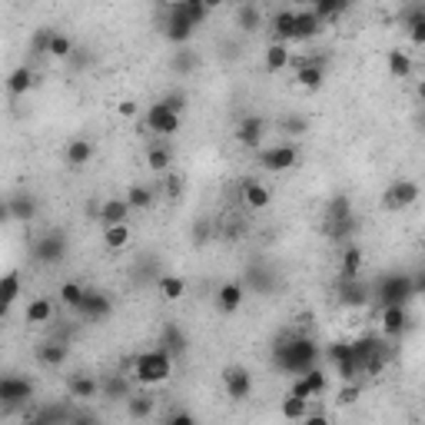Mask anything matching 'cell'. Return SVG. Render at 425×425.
<instances>
[{
	"mask_svg": "<svg viewBox=\"0 0 425 425\" xmlns=\"http://www.w3.org/2000/svg\"><path fill=\"white\" fill-rule=\"evenodd\" d=\"M316 359H319V346L306 336L280 339V342L272 346V366L280 369V372H290V376L292 372L302 376V372L316 369Z\"/></svg>",
	"mask_w": 425,
	"mask_h": 425,
	"instance_id": "1",
	"label": "cell"
},
{
	"mask_svg": "<svg viewBox=\"0 0 425 425\" xmlns=\"http://www.w3.org/2000/svg\"><path fill=\"white\" fill-rule=\"evenodd\" d=\"M130 369H133V379L140 386H163L166 379L173 376V359L156 346V349H146V352H136L130 359Z\"/></svg>",
	"mask_w": 425,
	"mask_h": 425,
	"instance_id": "2",
	"label": "cell"
},
{
	"mask_svg": "<svg viewBox=\"0 0 425 425\" xmlns=\"http://www.w3.org/2000/svg\"><path fill=\"white\" fill-rule=\"evenodd\" d=\"M416 282H412V276H406V272H396V276H386V280L376 286V299L382 302V306H406L416 299Z\"/></svg>",
	"mask_w": 425,
	"mask_h": 425,
	"instance_id": "3",
	"label": "cell"
},
{
	"mask_svg": "<svg viewBox=\"0 0 425 425\" xmlns=\"http://www.w3.org/2000/svg\"><path fill=\"white\" fill-rule=\"evenodd\" d=\"M352 359H356L359 372H366V376H379L389 362V352L386 346L379 342V339H359L352 342Z\"/></svg>",
	"mask_w": 425,
	"mask_h": 425,
	"instance_id": "4",
	"label": "cell"
},
{
	"mask_svg": "<svg viewBox=\"0 0 425 425\" xmlns=\"http://www.w3.org/2000/svg\"><path fill=\"white\" fill-rule=\"evenodd\" d=\"M63 256H67V236L60 230L47 232L34 242V260L43 262V266H57V262H63Z\"/></svg>",
	"mask_w": 425,
	"mask_h": 425,
	"instance_id": "5",
	"label": "cell"
},
{
	"mask_svg": "<svg viewBox=\"0 0 425 425\" xmlns=\"http://www.w3.org/2000/svg\"><path fill=\"white\" fill-rule=\"evenodd\" d=\"M34 399V382L24 376H0V406L17 409Z\"/></svg>",
	"mask_w": 425,
	"mask_h": 425,
	"instance_id": "6",
	"label": "cell"
},
{
	"mask_svg": "<svg viewBox=\"0 0 425 425\" xmlns=\"http://www.w3.org/2000/svg\"><path fill=\"white\" fill-rule=\"evenodd\" d=\"M299 163V150L292 143H282V146H270L260 153V166L266 173H282V170H292Z\"/></svg>",
	"mask_w": 425,
	"mask_h": 425,
	"instance_id": "7",
	"label": "cell"
},
{
	"mask_svg": "<svg viewBox=\"0 0 425 425\" xmlns=\"http://www.w3.org/2000/svg\"><path fill=\"white\" fill-rule=\"evenodd\" d=\"M110 296L106 292H100V290H83V299L77 302V316L83 319V322H103L106 316H110Z\"/></svg>",
	"mask_w": 425,
	"mask_h": 425,
	"instance_id": "8",
	"label": "cell"
},
{
	"mask_svg": "<svg viewBox=\"0 0 425 425\" xmlns=\"http://www.w3.org/2000/svg\"><path fill=\"white\" fill-rule=\"evenodd\" d=\"M222 389H226V396L232 402H242V399H250L252 392V372L242 366H230L222 372Z\"/></svg>",
	"mask_w": 425,
	"mask_h": 425,
	"instance_id": "9",
	"label": "cell"
},
{
	"mask_svg": "<svg viewBox=\"0 0 425 425\" xmlns=\"http://www.w3.org/2000/svg\"><path fill=\"white\" fill-rule=\"evenodd\" d=\"M143 126L150 130V133H160V136H173L176 130H180V116L176 113H170L160 100H156L150 110H146V120H143Z\"/></svg>",
	"mask_w": 425,
	"mask_h": 425,
	"instance_id": "10",
	"label": "cell"
},
{
	"mask_svg": "<svg viewBox=\"0 0 425 425\" xmlns=\"http://www.w3.org/2000/svg\"><path fill=\"white\" fill-rule=\"evenodd\" d=\"M193 24L186 17H180V14H173V10L166 7V24H163V37L170 40V43H176V47H190V37H193Z\"/></svg>",
	"mask_w": 425,
	"mask_h": 425,
	"instance_id": "11",
	"label": "cell"
},
{
	"mask_svg": "<svg viewBox=\"0 0 425 425\" xmlns=\"http://www.w3.org/2000/svg\"><path fill=\"white\" fill-rule=\"evenodd\" d=\"M419 200V183L416 180H396L386 193V206L389 210H409V206Z\"/></svg>",
	"mask_w": 425,
	"mask_h": 425,
	"instance_id": "12",
	"label": "cell"
},
{
	"mask_svg": "<svg viewBox=\"0 0 425 425\" xmlns=\"http://www.w3.org/2000/svg\"><path fill=\"white\" fill-rule=\"evenodd\" d=\"M262 136H266V120L262 116H242L240 126H236V140H240L242 146H250V150H256V146L262 143Z\"/></svg>",
	"mask_w": 425,
	"mask_h": 425,
	"instance_id": "13",
	"label": "cell"
},
{
	"mask_svg": "<svg viewBox=\"0 0 425 425\" xmlns=\"http://www.w3.org/2000/svg\"><path fill=\"white\" fill-rule=\"evenodd\" d=\"M130 206H126V200L123 196H110V200H103V203H100V222H103V230L106 226H123L126 220H130Z\"/></svg>",
	"mask_w": 425,
	"mask_h": 425,
	"instance_id": "14",
	"label": "cell"
},
{
	"mask_svg": "<svg viewBox=\"0 0 425 425\" xmlns=\"http://www.w3.org/2000/svg\"><path fill=\"white\" fill-rule=\"evenodd\" d=\"M409 329V309L406 306H382V332L389 339H402Z\"/></svg>",
	"mask_w": 425,
	"mask_h": 425,
	"instance_id": "15",
	"label": "cell"
},
{
	"mask_svg": "<svg viewBox=\"0 0 425 425\" xmlns=\"http://www.w3.org/2000/svg\"><path fill=\"white\" fill-rule=\"evenodd\" d=\"M296 83H299L302 90H319L322 83H326V60L316 57L312 63L296 67Z\"/></svg>",
	"mask_w": 425,
	"mask_h": 425,
	"instance_id": "16",
	"label": "cell"
},
{
	"mask_svg": "<svg viewBox=\"0 0 425 425\" xmlns=\"http://www.w3.org/2000/svg\"><path fill=\"white\" fill-rule=\"evenodd\" d=\"M242 203L246 210H266L272 203V190L260 180H242Z\"/></svg>",
	"mask_w": 425,
	"mask_h": 425,
	"instance_id": "17",
	"label": "cell"
},
{
	"mask_svg": "<svg viewBox=\"0 0 425 425\" xmlns=\"http://www.w3.org/2000/svg\"><path fill=\"white\" fill-rule=\"evenodd\" d=\"M270 27H272V37H276V43H286L290 47L292 43V27H296V7H282L272 14L270 20Z\"/></svg>",
	"mask_w": 425,
	"mask_h": 425,
	"instance_id": "18",
	"label": "cell"
},
{
	"mask_svg": "<svg viewBox=\"0 0 425 425\" xmlns=\"http://www.w3.org/2000/svg\"><path fill=\"white\" fill-rule=\"evenodd\" d=\"M242 299H246V292H242L240 282H222L220 290H216V306H220L222 316H232V312H240Z\"/></svg>",
	"mask_w": 425,
	"mask_h": 425,
	"instance_id": "19",
	"label": "cell"
},
{
	"mask_svg": "<svg viewBox=\"0 0 425 425\" xmlns=\"http://www.w3.org/2000/svg\"><path fill=\"white\" fill-rule=\"evenodd\" d=\"M166 7L173 10V14H180V17H186L193 27H200L206 17H210V4L206 0H173V4H166Z\"/></svg>",
	"mask_w": 425,
	"mask_h": 425,
	"instance_id": "20",
	"label": "cell"
},
{
	"mask_svg": "<svg viewBox=\"0 0 425 425\" xmlns=\"http://www.w3.org/2000/svg\"><path fill=\"white\" fill-rule=\"evenodd\" d=\"M17 296H20V272L10 270L0 276V319L10 312V306L17 302Z\"/></svg>",
	"mask_w": 425,
	"mask_h": 425,
	"instance_id": "21",
	"label": "cell"
},
{
	"mask_svg": "<svg viewBox=\"0 0 425 425\" xmlns=\"http://www.w3.org/2000/svg\"><path fill=\"white\" fill-rule=\"evenodd\" d=\"M322 30V24L316 20L309 7H296V27H292V40H312Z\"/></svg>",
	"mask_w": 425,
	"mask_h": 425,
	"instance_id": "22",
	"label": "cell"
},
{
	"mask_svg": "<svg viewBox=\"0 0 425 425\" xmlns=\"http://www.w3.org/2000/svg\"><path fill=\"white\" fill-rule=\"evenodd\" d=\"M7 90H10V97H24V93H30V90H34V70H30L27 63L14 67L7 73Z\"/></svg>",
	"mask_w": 425,
	"mask_h": 425,
	"instance_id": "23",
	"label": "cell"
},
{
	"mask_svg": "<svg viewBox=\"0 0 425 425\" xmlns=\"http://www.w3.org/2000/svg\"><path fill=\"white\" fill-rule=\"evenodd\" d=\"M386 63H389V73H392L396 80H409V77H412V70H416L412 53H406V50H389Z\"/></svg>",
	"mask_w": 425,
	"mask_h": 425,
	"instance_id": "24",
	"label": "cell"
},
{
	"mask_svg": "<svg viewBox=\"0 0 425 425\" xmlns=\"http://www.w3.org/2000/svg\"><path fill=\"white\" fill-rule=\"evenodd\" d=\"M7 206H10V220H17V222H30L37 216V200L30 193H20L14 200H7Z\"/></svg>",
	"mask_w": 425,
	"mask_h": 425,
	"instance_id": "25",
	"label": "cell"
},
{
	"mask_svg": "<svg viewBox=\"0 0 425 425\" xmlns=\"http://www.w3.org/2000/svg\"><path fill=\"white\" fill-rule=\"evenodd\" d=\"M63 160H67V166H73V170H77V166H87L90 160H93V143H90V140H70Z\"/></svg>",
	"mask_w": 425,
	"mask_h": 425,
	"instance_id": "26",
	"label": "cell"
},
{
	"mask_svg": "<svg viewBox=\"0 0 425 425\" xmlns=\"http://www.w3.org/2000/svg\"><path fill=\"white\" fill-rule=\"evenodd\" d=\"M362 262H366L362 250H359V246H346V252H342V266H339V272H342V282L359 280V272H362Z\"/></svg>",
	"mask_w": 425,
	"mask_h": 425,
	"instance_id": "27",
	"label": "cell"
},
{
	"mask_svg": "<svg viewBox=\"0 0 425 425\" xmlns=\"http://www.w3.org/2000/svg\"><path fill=\"white\" fill-rule=\"evenodd\" d=\"M160 349H163L170 359L183 356V352H186V336H183V332H180L176 326H163V336H160Z\"/></svg>",
	"mask_w": 425,
	"mask_h": 425,
	"instance_id": "28",
	"label": "cell"
},
{
	"mask_svg": "<svg viewBox=\"0 0 425 425\" xmlns=\"http://www.w3.org/2000/svg\"><path fill=\"white\" fill-rule=\"evenodd\" d=\"M123 200H126V206H130L133 212H140V210H150V206H153L156 193L150 190V186H143V183H133L130 190H126Z\"/></svg>",
	"mask_w": 425,
	"mask_h": 425,
	"instance_id": "29",
	"label": "cell"
},
{
	"mask_svg": "<svg viewBox=\"0 0 425 425\" xmlns=\"http://www.w3.org/2000/svg\"><path fill=\"white\" fill-rule=\"evenodd\" d=\"M67 356H70V349H67V342H60V339H50V342L40 346V362H43V366H63Z\"/></svg>",
	"mask_w": 425,
	"mask_h": 425,
	"instance_id": "30",
	"label": "cell"
},
{
	"mask_svg": "<svg viewBox=\"0 0 425 425\" xmlns=\"http://www.w3.org/2000/svg\"><path fill=\"white\" fill-rule=\"evenodd\" d=\"M153 406H156V399L150 396V392H133V396L126 399V412H130V419H150L153 416Z\"/></svg>",
	"mask_w": 425,
	"mask_h": 425,
	"instance_id": "31",
	"label": "cell"
},
{
	"mask_svg": "<svg viewBox=\"0 0 425 425\" xmlns=\"http://www.w3.org/2000/svg\"><path fill=\"white\" fill-rule=\"evenodd\" d=\"M236 24H240V30H246V34L260 30L262 27V10L256 7V4H240V7H236Z\"/></svg>",
	"mask_w": 425,
	"mask_h": 425,
	"instance_id": "32",
	"label": "cell"
},
{
	"mask_svg": "<svg viewBox=\"0 0 425 425\" xmlns=\"http://www.w3.org/2000/svg\"><path fill=\"white\" fill-rule=\"evenodd\" d=\"M73 53H77V50H73V40H70L67 34L53 30V34H50V43H47V57H53V60H70Z\"/></svg>",
	"mask_w": 425,
	"mask_h": 425,
	"instance_id": "33",
	"label": "cell"
},
{
	"mask_svg": "<svg viewBox=\"0 0 425 425\" xmlns=\"http://www.w3.org/2000/svg\"><path fill=\"white\" fill-rule=\"evenodd\" d=\"M290 57H292V50L286 47V43H270V47H266V70H270V73H280V70L290 67Z\"/></svg>",
	"mask_w": 425,
	"mask_h": 425,
	"instance_id": "34",
	"label": "cell"
},
{
	"mask_svg": "<svg viewBox=\"0 0 425 425\" xmlns=\"http://www.w3.org/2000/svg\"><path fill=\"white\" fill-rule=\"evenodd\" d=\"M30 322V326H43V322H50L53 319V302L47 299V296H40V299H34L27 306V316H24Z\"/></svg>",
	"mask_w": 425,
	"mask_h": 425,
	"instance_id": "35",
	"label": "cell"
},
{
	"mask_svg": "<svg viewBox=\"0 0 425 425\" xmlns=\"http://www.w3.org/2000/svg\"><path fill=\"white\" fill-rule=\"evenodd\" d=\"M130 240H133V232H130V226H106L103 230V242H106V250H126L130 246Z\"/></svg>",
	"mask_w": 425,
	"mask_h": 425,
	"instance_id": "36",
	"label": "cell"
},
{
	"mask_svg": "<svg viewBox=\"0 0 425 425\" xmlns=\"http://www.w3.org/2000/svg\"><path fill=\"white\" fill-rule=\"evenodd\" d=\"M100 389L106 392V399H110V402H120V399H130V396H133L130 382H126V379L120 376V372H116V376H106V382H103Z\"/></svg>",
	"mask_w": 425,
	"mask_h": 425,
	"instance_id": "37",
	"label": "cell"
},
{
	"mask_svg": "<svg viewBox=\"0 0 425 425\" xmlns=\"http://www.w3.org/2000/svg\"><path fill=\"white\" fill-rule=\"evenodd\" d=\"M100 382L93 376H73L70 379V396L73 399H97Z\"/></svg>",
	"mask_w": 425,
	"mask_h": 425,
	"instance_id": "38",
	"label": "cell"
},
{
	"mask_svg": "<svg viewBox=\"0 0 425 425\" xmlns=\"http://www.w3.org/2000/svg\"><path fill=\"white\" fill-rule=\"evenodd\" d=\"M160 296L166 302H180L186 296V280L183 276H163L160 280Z\"/></svg>",
	"mask_w": 425,
	"mask_h": 425,
	"instance_id": "39",
	"label": "cell"
},
{
	"mask_svg": "<svg viewBox=\"0 0 425 425\" xmlns=\"http://www.w3.org/2000/svg\"><path fill=\"white\" fill-rule=\"evenodd\" d=\"M309 10L316 14L319 24H326L329 17H339L342 10H349L346 0H316V4H309Z\"/></svg>",
	"mask_w": 425,
	"mask_h": 425,
	"instance_id": "40",
	"label": "cell"
},
{
	"mask_svg": "<svg viewBox=\"0 0 425 425\" xmlns=\"http://www.w3.org/2000/svg\"><path fill=\"white\" fill-rule=\"evenodd\" d=\"M306 416H309V402L286 392V399H282V419H290V422H302Z\"/></svg>",
	"mask_w": 425,
	"mask_h": 425,
	"instance_id": "41",
	"label": "cell"
},
{
	"mask_svg": "<svg viewBox=\"0 0 425 425\" xmlns=\"http://www.w3.org/2000/svg\"><path fill=\"white\" fill-rule=\"evenodd\" d=\"M170 163H173V153H170L166 146H150V153H146V166H150L153 173H170Z\"/></svg>",
	"mask_w": 425,
	"mask_h": 425,
	"instance_id": "42",
	"label": "cell"
},
{
	"mask_svg": "<svg viewBox=\"0 0 425 425\" xmlns=\"http://www.w3.org/2000/svg\"><path fill=\"white\" fill-rule=\"evenodd\" d=\"M196 63H200V60H196L193 50H190V47H180V50L173 53V63H170V67H173V73H180V77H183V73H193Z\"/></svg>",
	"mask_w": 425,
	"mask_h": 425,
	"instance_id": "43",
	"label": "cell"
},
{
	"mask_svg": "<svg viewBox=\"0 0 425 425\" xmlns=\"http://www.w3.org/2000/svg\"><path fill=\"white\" fill-rule=\"evenodd\" d=\"M406 24H409L412 40H416V43H425V7H412V10H409Z\"/></svg>",
	"mask_w": 425,
	"mask_h": 425,
	"instance_id": "44",
	"label": "cell"
},
{
	"mask_svg": "<svg viewBox=\"0 0 425 425\" xmlns=\"http://www.w3.org/2000/svg\"><path fill=\"white\" fill-rule=\"evenodd\" d=\"M83 290H87V286H80V282H63V286H60V302H63L67 309H77V302L83 299Z\"/></svg>",
	"mask_w": 425,
	"mask_h": 425,
	"instance_id": "45",
	"label": "cell"
},
{
	"mask_svg": "<svg viewBox=\"0 0 425 425\" xmlns=\"http://www.w3.org/2000/svg\"><path fill=\"white\" fill-rule=\"evenodd\" d=\"M339 299L346 302V306H362V302H366V290H362L356 280H349V282H342V296H339Z\"/></svg>",
	"mask_w": 425,
	"mask_h": 425,
	"instance_id": "46",
	"label": "cell"
},
{
	"mask_svg": "<svg viewBox=\"0 0 425 425\" xmlns=\"http://www.w3.org/2000/svg\"><path fill=\"white\" fill-rule=\"evenodd\" d=\"M160 103L170 110V113H176V116H183V110H186V93L183 90H173V93H166V97H160Z\"/></svg>",
	"mask_w": 425,
	"mask_h": 425,
	"instance_id": "47",
	"label": "cell"
},
{
	"mask_svg": "<svg viewBox=\"0 0 425 425\" xmlns=\"http://www.w3.org/2000/svg\"><path fill=\"white\" fill-rule=\"evenodd\" d=\"M336 372H339V379H342V382H356V379H359L356 359H352V356H349V359H339V362H336Z\"/></svg>",
	"mask_w": 425,
	"mask_h": 425,
	"instance_id": "48",
	"label": "cell"
},
{
	"mask_svg": "<svg viewBox=\"0 0 425 425\" xmlns=\"http://www.w3.org/2000/svg\"><path fill=\"white\" fill-rule=\"evenodd\" d=\"M349 210H352V206H349L346 196H336V200L329 203V220H349V216H352Z\"/></svg>",
	"mask_w": 425,
	"mask_h": 425,
	"instance_id": "49",
	"label": "cell"
},
{
	"mask_svg": "<svg viewBox=\"0 0 425 425\" xmlns=\"http://www.w3.org/2000/svg\"><path fill=\"white\" fill-rule=\"evenodd\" d=\"M302 376H306V382H309V389H312V399L326 392V372H319V369H309V372H302Z\"/></svg>",
	"mask_w": 425,
	"mask_h": 425,
	"instance_id": "50",
	"label": "cell"
},
{
	"mask_svg": "<svg viewBox=\"0 0 425 425\" xmlns=\"http://www.w3.org/2000/svg\"><path fill=\"white\" fill-rule=\"evenodd\" d=\"M336 402H339V406H356V402H359V386H356V382H342Z\"/></svg>",
	"mask_w": 425,
	"mask_h": 425,
	"instance_id": "51",
	"label": "cell"
},
{
	"mask_svg": "<svg viewBox=\"0 0 425 425\" xmlns=\"http://www.w3.org/2000/svg\"><path fill=\"white\" fill-rule=\"evenodd\" d=\"M210 240H212V220H200L193 226V242L203 246V242H210Z\"/></svg>",
	"mask_w": 425,
	"mask_h": 425,
	"instance_id": "52",
	"label": "cell"
},
{
	"mask_svg": "<svg viewBox=\"0 0 425 425\" xmlns=\"http://www.w3.org/2000/svg\"><path fill=\"white\" fill-rule=\"evenodd\" d=\"M290 396H296V399H306V402H312V389H309V382H306V376H296V379H292Z\"/></svg>",
	"mask_w": 425,
	"mask_h": 425,
	"instance_id": "53",
	"label": "cell"
},
{
	"mask_svg": "<svg viewBox=\"0 0 425 425\" xmlns=\"http://www.w3.org/2000/svg\"><path fill=\"white\" fill-rule=\"evenodd\" d=\"M326 356L332 359V362H339V359H349V356H352V342H332V346L326 349Z\"/></svg>",
	"mask_w": 425,
	"mask_h": 425,
	"instance_id": "54",
	"label": "cell"
},
{
	"mask_svg": "<svg viewBox=\"0 0 425 425\" xmlns=\"http://www.w3.org/2000/svg\"><path fill=\"white\" fill-rule=\"evenodd\" d=\"M163 193L170 196V200H180V193H183V180H180V176H166L163 180Z\"/></svg>",
	"mask_w": 425,
	"mask_h": 425,
	"instance_id": "55",
	"label": "cell"
},
{
	"mask_svg": "<svg viewBox=\"0 0 425 425\" xmlns=\"http://www.w3.org/2000/svg\"><path fill=\"white\" fill-rule=\"evenodd\" d=\"M50 34H53V27H43V30H40L37 37H34V43H30V50H34V53H47Z\"/></svg>",
	"mask_w": 425,
	"mask_h": 425,
	"instance_id": "56",
	"label": "cell"
},
{
	"mask_svg": "<svg viewBox=\"0 0 425 425\" xmlns=\"http://www.w3.org/2000/svg\"><path fill=\"white\" fill-rule=\"evenodd\" d=\"M163 425H196V416L193 412H186V409H180V412H173Z\"/></svg>",
	"mask_w": 425,
	"mask_h": 425,
	"instance_id": "57",
	"label": "cell"
},
{
	"mask_svg": "<svg viewBox=\"0 0 425 425\" xmlns=\"http://www.w3.org/2000/svg\"><path fill=\"white\" fill-rule=\"evenodd\" d=\"M116 113L123 116V120H133V116L140 113V106H136V100H120V103H116Z\"/></svg>",
	"mask_w": 425,
	"mask_h": 425,
	"instance_id": "58",
	"label": "cell"
},
{
	"mask_svg": "<svg viewBox=\"0 0 425 425\" xmlns=\"http://www.w3.org/2000/svg\"><path fill=\"white\" fill-rule=\"evenodd\" d=\"M306 126H309L306 116H286V130L290 133H306Z\"/></svg>",
	"mask_w": 425,
	"mask_h": 425,
	"instance_id": "59",
	"label": "cell"
},
{
	"mask_svg": "<svg viewBox=\"0 0 425 425\" xmlns=\"http://www.w3.org/2000/svg\"><path fill=\"white\" fill-rule=\"evenodd\" d=\"M302 425H332V422H329V416H322V412H312V416L302 419Z\"/></svg>",
	"mask_w": 425,
	"mask_h": 425,
	"instance_id": "60",
	"label": "cell"
},
{
	"mask_svg": "<svg viewBox=\"0 0 425 425\" xmlns=\"http://www.w3.org/2000/svg\"><path fill=\"white\" fill-rule=\"evenodd\" d=\"M0 222H10V206H7V200L0 203Z\"/></svg>",
	"mask_w": 425,
	"mask_h": 425,
	"instance_id": "61",
	"label": "cell"
},
{
	"mask_svg": "<svg viewBox=\"0 0 425 425\" xmlns=\"http://www.w3.org/2000/svg\"><path fill=\"white\" fill-rule=\"evenodd\" d=\"M73 425H93V419H80V422H73Z\"/></svg>",
	"mask_w": 425,
	"mask_h": 425,
	"instance_id": "62",
	"label": "cell"
}]
</instances>
